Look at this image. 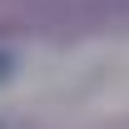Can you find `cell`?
Masks as SVG:
<instances>
[{
  "mask_svg": "<svg viewBox=\"0 0 129 129\" xmlns=\"http://www.w3.org/2000/svg\"><path fill=\"white\" fill-rule=\"evenodd\" d=\"M5 75H10V60H5V55H0V80H5Z\"/></svg>",
  "mask_w": 129,
  "mask_h": 129,
  "instance_id": "1",
  "label": "cell"
}]
</instances>
